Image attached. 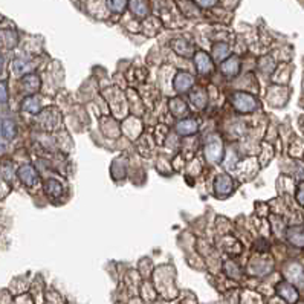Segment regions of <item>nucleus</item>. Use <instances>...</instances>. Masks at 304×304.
I'll use <instances>...</instances> for the list:
<instances>
[{"label":"nucleus","mask_w":304,"mask_h":304,"mask_svg":"<svg viewBox=\"0 0 304 304\" xmlns=\"http://www.w3.org/2000/svg\"><path fill=\"white\" fill-rule=\"evenodd\" d=\"M231 101H232V106L239 112H242V114H249V112H254L258 106L257 99L252 95L245 94V92L234 94Z\"/></svg>","instance_id":"obj_1"},{"label":"nucleus","mask_w":304,"mask_h":304,"mask_svg":"<svg viewBox=\"0 0 304 304\" xmlns=\"http://www.w3.org/2000/svg\"><path fill=\"white\" fill-rule=\"evenodd\" d=\"M205 156L207 159L212 164L216 162H220L222 156H223V144L220 141L219 136H216V134H212V136H209L205 142Z\"/></svg>","instance_id":"obj_2"},{"label":"nucleus","mask_w":304,"mask_h":304,"mask_svg":"<svg viewBox=\"0 0 304 304\" xmlns=\"http://www.w3.org/2000/svg\"><path fill=\"white\" fill-rule=\"evenodd\" d=\"M232 179L228 174H219L216 177V182H214V191L219 197L228 196L232 191Z\"/></svg>","instance_id":"obj_3"},{"label":"nucleus","mask_w":304,"mask_h":304,"mask_svg":"<svg viewBox=\"0 0 304 304\" xmlns=\"http://www.w3.org/2000/svg\"><path fill=\"white\" fill-rule=\"evenodd\" d=\"M17 176L21 182H23L26 187H32V185H36L37 184V171L34 170V167L31 165H21L19 168V171H17Z\"/></svg>","instance_id":"obj_4"},{"label":"nucleus","mask_w":304,"mask_h":304,"mask_svg":"<svg viewBox=\"0 0 304 304\" xmlns=\"http://www.w3.org/2000/svg\"><path fill=\"white\" fill-rule=\"evenodd\" d=\"M194 84V78L191 76L190 74L187 72H181L176 75V80H174V89L179 92V94H184V92H188L191 86Z\"/></svg>","instance_id":"obj_5"},{"label":"nucleus","mask_w":304,"mask_h":304,"mask_svg":"<svg viewBox=\"0 0 304 304\" xmlns=\"http://www.w3.org/2000/svg\"><path fill=\"white\" fill-rule=\"evenodd\" d=\"M194 61H196V67H197L199 74L208 75L209 72H212V61L205 52H197Z\"/></svg>","instance_id":"obj_6"},{"label":"nucleus","mask_w":304,"mask_h":304,"mask_svg":"<svg viewBox=\"0 0 304 304\" xmlns=\"http://www.w3.org/2000/svg\"><path fill=\"white\" fill-rule=\"evenodd\" d=\"M197 132V122L194 119H182L177 122V133L182 134V136H190V134H194Z\"/></svg>","instance_id":"obj_7"},{"label":"nucleus","mask_w":304,"mask_h":304,"mask_svg":"<svg viewBox=\"0 0 304 304\" xmlns=\"http://www.w3.org/2000/svg\"><path fill=\"white\" fill-rule=\"evenodd\" d=\"M240 71V61L237 57H231L222 64V74L225 76H234Z\"/></svg>","instance_id":"obj_8"},{"label":"nucleus","mask_w":304,"mask_h":304,"mask_svg":"<svg viewBox=\"0 0 304 304\" xmlns=\"http://www.w3.org/2000/svg\"><path fill=\"white\" fill-rule=\"evenodd\" d=\"M0 134H2V136L8 141L14 139L16 134H17V126L14 124V121L3 119L2 122H0Z\"/></svg>","instance_id":"obj_9"},{"label":"nucleus","mask_w":304,"mask_h":304,"mask_svg":"<svg viewBox=\"0 0 304 304\" xmlns=\"http://www.w3.org/2000/svg\"><path fill=\"white\" fill-rule=\"evenodd\" d=\"M130 11L138 17H145L149 14V5L145 0H130Z\"/></svg>","instance_id":"obj_10"},{"label":"nucleus","mask_w":304,"mask_h":304,"mask_svg":"<svg viewBox=\"0 0 304 304\" xmlns=\"http://www.w3.org/2000/svg\"><path fill=\"white\" fill-rule=\"evenodd\" d=\"M278 294L283 297V298H286L289 303H294V301H297V298H298V294H297V290L292 287L290 285H287V283H283V285H280L278 286Z\"/></svg>","instance_id":"obj_11"},{"label":"nucleus","mask_w":304,"mask_h":304,"mask_svg":"<svg viewBox=\"0 0 304 304\" xmlns=\"http://www.w3.org/2000/svg\"><path fill=\"white\" fill-rule=\"evenodd\" d=\"M287 237H289V240L294 243V245L304 246V229H301L300 227H295V228L289 229Z\"/></svg>","instance_id":"obj_12"},{"label":"nucleus","mask_w":304,"mask_h":304,"mask_svg":"<svg viewBox=\"0 0 304 304\" xmlns=\"http://www.w3.org/2000/svg\"><path fill=\"white\" fill-rule=\"evenodd\" d=\"M212 54H214V58H216L217 61H222L228 57V54H229V48H228V44H225V43H217L216 46L212 48Z\"/></svg>","instance_id":"obj_13"},{"label":"nucleus","mask_w":304,"mask_h":304,"mask_svg":"<svg viewBox=\"0 0 304 304\" xmlns=\"http://www.w3.org/2000/svg\"><path fill=\"white\" fill-rule=\"evenodd\" d=\"M190 99H191V103H193L197 109L205 107V104H207V95H205L204 91H202V89H199V91L191 94L190 95Z\"/></svg>","instance_id":"obj_14"},{"label":"nucleus","mask_w":304,"mask_h":304,"mask_svg":"<svg viewBox=\"0 0 304 304\" xmlns=\"http://www.w3.org/2000/svg\"><path fill=\"white\" fill-rule=\"evenodd\" d=\"M23 110L29 112V114H37L40 110V101L36 96H28L23 101Z\"/></svg>","instance_id":"obj_15"},{"label":"nucleus","mask_w":304,"mask_h":304,"mask_svg":"<svg viewBox=\"0 0 304 304\" xmlns=\"http://www.w3.org/2000/svg\"><path fill=\"white\" fill-rule=\"evenodd\" d=\"M46 193L52 197L60 196L61 194V185L57 181H54V179H49V181L46 182Z\"/></svg>","instance_id":"obj_16"},{"label":"nucleus","mask_w":304,"mask_h":304,"mask_svg":"<svg viewBox=\"0 0 304 304\" xmlns=\"http://www.w3.org/2000/svg\"><path fill=\"white\" fill-rule=\"evenodd\" d=\"M127 0H107V6L110 8V11H114L116 14H121L124 9H126Z\"/></svg>","instance_id":"obj_17"},{"label":"nucleus","mask_w":304,"mask_h":304,"mask_svg":"<svg viewBox=\"0 0 304 304\" xmlns=\"http://www.w3.org/2000/svg\"><path fill=\"white\" fill-rule=\"evenodd\" d=\"M23 84L28 87V92H36L37 89H38V86H40L38 78H37L36 75H29V76H26L25 80H23Z\"/></svg>","instance_id":"obj_18"},{"label":"nucleus","mask_w":304,"mask_h":304,"mask_svg":"<svg viewBox=\"0 0 304 304\" xmlns=\"http://www.w3.org/2000/svg\"><path fill=\"white\" fill-rule=\"evenodd\" d=\"M8 101V89L5 83H0V103H6Z\"/></svg>","instance_id":"obj_19"},{"label":"nucleus","mask_w":304,"mask_h":304,"mask_svg":"<svg viewBox=\"0 0 304 304\" xmlns=\"http://www.w3.org/2000/svg\"><path fill=\"white\" fill-rule=\"evenodd\" d=\"M196 2L204 8H211V6H214L217 3V0H196Z\"/></svg>","instance_id":"obj_20"},{"label":"nucleus","mask_w":304,"mask_h":304,"mask_svg":"<svg viewBox=\"0 0 304 304\" xmlns=\"http://www.w3.org/2000/svg\"><path fill=\"white\" fill-rule=\"evenodd\" d=\"M297 199H298V202H300L301 205H304V184H301V185H300V188H298Z\"/></svg>","instance_id":"obj_21"},{"label":"nucleus","mask_w":304,"mask_h":304,"mask_svg":"<svg viewBox=\"0 0 304 304\" xmlns=\"http://www.w3.org/2000/svg\"><path fill=\"white\" fill-rule=\"evenodd\" d=\"M2 67H3V57L0 55V72H2Z\"/></svg>","instance_id":"obj_22"}]
</instances>
